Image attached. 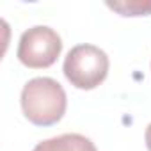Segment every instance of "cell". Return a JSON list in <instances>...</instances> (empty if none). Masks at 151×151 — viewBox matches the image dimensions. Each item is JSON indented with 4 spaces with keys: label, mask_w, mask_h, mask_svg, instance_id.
<instances>
[{
    "label": "cell",
    "mask_w": 151,
    "mask_h": 151,
    "mask_svg": "<svg viewBox=\"0 0 151 151\" xmlns=\"http://www.w3.org/2000/svg\"><path fill=\"white\" fill-rule=\"evenodd\" d=\"M146 146H147V149L151 151V123H149V126L146 128Z\"/></svg>",
    "instance_id": "cell-6"
},
{
    "label": "cell",
    "mask_w": 151,
    "mask_h": 151,
    "mask_svg": "<svg viewBox=\"0 0 151 151\" xmlns=\"http://www.w3.org/2000/svg\"><path fill=\"white\" fill-rule=\"evenodd\" d=\"M62 71L71 86L89 91L107 78L109 57L94 45H77L68 52Z\"/></svg>",
    "instance_id": "cell-2"
},
{
    "label": "cell",
    "mask_w": 151,
    "mask_h": 151,
    "mask_svg": "<svg viewBox=\"0 0 151 151\" xmlns=\"http://www.w3.org/2000/svg\"><path fill=\"white\" fill-rule=\"evenodd\" d=\"M107 7L119 13L121 16H146L151 14V0H123L107 2Z\"/></svg>",
    "instance_id": "cell-5"
},
{
    "label": "cell",
    "mask_w": 151,
    "mask_h": 151,
    "mask_svg": "<svg viewBox=\"0 0 151 151\" xmlns=\"http://www.w3.org/2000/svg\"><path fill=\"white\" fill-rule=\"evenodd\" d=\"M62 52L60 36L45 25H36L25 30L18 45V59L32 69L50 68Z\"/></svg>",
    "instance_id": "cell-3"
},
{
    "label": "cell",
    "mask_w": 151,
    "mask_h": 151,
    "mask_svg": "<svg viewBox=\"0 0 151 151\" xmlns=\"http://www.w3.org/2000/svg\"><path fill=\"white\" fill-rule=\"evenodd\" d=\"M32 151H96V146L80 133H64L39 142Z\"/></svg>",
    "instance_id": "cell-4"
},
{
    "label": "cell",
    "mask_w": 151,
    "mask_h": 151,
    "mask_svg": "<svg viewBox=\"0 0 151 151\" xmlns=\"http://www.w3.org/2000/svg\"><path fill=\"white\" fill-rule=\"evenodd\" d=\"M66 93L50 77H37L25 84L22 91V109L25 117L36 126H52L66 112Z\"/></svg>",
    "instance_id": "cell-1"
}]
</instances>
